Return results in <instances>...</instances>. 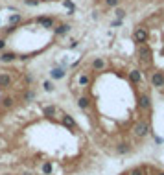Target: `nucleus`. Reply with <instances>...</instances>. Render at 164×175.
<instances>
[{
  "label": "nucleus",
  "mask_w": 164,
  "mask_h": 175,
  "mask_svg": "<svg viewBox=\"0 0 164 175\" xmlns=\"http://www.w3.org/2000/svg\"><path fill=\"white\" fill-rule=\"evenodd\" d=\"M133 137L135 138H146L148 135H150V124L144 122V120H140V122L135 124V127H133Z\"/></svg>",
  "instance_id": "1"
},
{
  "label": "nucleus",
  "mask_w": 164,
  "mask_h": 175,
  "mask_svg": "<svg viewBox=\"0 0 164 175\" xmlns=\"http://www.w3.org/2000/svg\"><path fill=\"white\" fill-rule=\"evenodd\" d=\"M150 81L153 87H157V89H162L164 87V72H153L151 74V78H150Z\"/></svg>",
  "instance_id": "2"
},
{
  "label": "nucleus",
  "mask_w": 164,
  "mask_h": 175,
  "mask_svg": "<svg viewBox=\"0 0 164 175\" xmlns=\"http://www.w3.org/2000/svg\"><path fill=\"white\" fill-rule=\"evenodd\" d=\"M148 37H150V33H148L144 28H137L135 33H133V39H135V43H138V44H144L148 41Z\"/></svg>",
  "instance_id": "3"
},
{
  "label": "nucleus",
  "mask_w": 164,
  "mask_h": 175,
  "mask_svg": "<svg viewBox=\"0 0 164 175\" xmlns=\"http://www.w3.org/2000/svg\"><path fill=\"white\" fill-rule=\"evenodd\" d=\"M138 56H140V61L144 65H150L151 63V50H150V46H140Z\"/></svg>",
  "instance_id": "4"
},
{
  "label": "nucleus",
  "mask_w": 164,
  "mask_h": 175,
  "mask_svg": "<svg viewBox=\"0 0 164 175\" xmlns=\"http://www.w3.org/2000/svg\"><path fill=\"white\" fill-rule=\"evenodd\" d=\"M13 85V76L8 72H2L0 74V89H9Z\"/></svg>",
  "instance_id": "5"
},
{
  "label": "nucleus",
  "mask_w": 164,
  "mask_h": 175,
  "mask_svg": "<svg viewBox=\"0 0 164 175\" xmlns=\"http://www.w3.org/2000/svg\"><path fill=\"white\" fill-rule=\"evenodd\" d=\"M138 107H140L142 111H150L151 109V98L148 96V94H140V98H138Z\"/></svg>",
  "instance_id": "6"
},
{
  "label": "nucleus",
  "mask_w": 164,
  "mask_h": 175,
  "mask_svg": "<svg viewBox=\"0 0 164 175\" xmlns=\"http://www.w3.org/2000/svg\"><path fill=\"white\" fill-rule=\"evenodd\" d=\"M61 126L67 127V129H74L76 127V120H74L70 114H63L61 116Z\"/></svg>",
  "instance_id": "7"
},
{
  "label": "nucleus",
  "mask_w": 164,
  "mask_h": 175,
  "mask_svg": "<svg viewBox=\"0 0 164 175\" xmlns=\"http://www.w3.org/2000/svg\"><path fill=\"white\" fill-rule=\"evenodd\" d=\"M91 68L94 70V72H100V70H103V68H105V59H102V57H96V59L92 61Z\"/></svg>",
  "instance_id": "8"
},
{
  "label": "nucleus",
  "mask_w": 164,
  "mask_h": 175,
  "mask_svg": "<svg viewBox=\"0 0 164 175\" xmlns=\"http://www.w3.org/2000/svg\"><path fill=\"white\" fill-rule=\"evenodd\" d=\"M43 113H44V116H46V118H56L57 107H56V105H46V107L43 109Z\"/></svg>",
  "instance_id": "9"
},
{
  "label": "nucleus",
  "mask_w": 164,
  "mask_h": 175,
  "mask_svg": "<svg viewBox=\"0 0 164 175\" xmlns=\"http://www.w3.org/2000/svg\"><path fill=\"white\" fill-rule=\"evenodd\" d=\"M116 151L120 153V155L129 153V151H131V144H129V142H120V144L116 146Z\"/></svg>",
  "instance_id": "10"
},
{
  "label": "nucleus",
  "mask_w": 164,
  "mask_h": 175,
  "mask_svg": "<svg viewBox=\"0 0 164 175\" xmlns=\"http://www.w3.org/2000/svg\"><path fill=\"white\" fill-rule=\"evenodd\" d=\"M37 21H39V24H41L43 28H52L54 26V19L52 17H39Z\"/></svg>",
  "instance_id": "11"
},
{
  "label": "nucleus",
  "mask_w": 164,
  "mask_h": 175,
  "mask_svg": "<svg viewBox=\"0 0 164 175\" xmlns=\"http://www.w3.org/2000/svg\"><path fill=\"white\" fill-rule=\"evenodd\" d=\"M78 107L79 109H83V111H87V109H91V100L85 98V96H81L78 100Z\"/></svg>",
  "instance_id": "12"
},
{
  "label": "nucleus",
  "mask_w": 164,
  "mask_h": 175,
  "mask_svg": "<svg viewBox=\"0 0 164 175\" xmlns=\"http://www.w3.org/2000/svg\"><path fill=\"white\" fill-rule=\"evenodd\" d=\"M15 105V98L13 96H4L2 98V109H11Z\"/></svg>",
  "instance_id": "13"
},
{
  "label": "nucleus",
  "mask_w": 164,
  "mask_h": 175,
  "mask_svg": "<svg viewBox=\"0 0 164 175\" xmlns=\"http://www.w3.org/2000/svg\"><path fill=\"white\" fill-rule=\"evenodd\" d=\"M129 78H131L133 83H140V81H142V72H140V70H131Z\"/></svg>",
  "instance_id": "14"
},
{
  "label": "nucleus",
  "mask_w": 164,
  "mask_h": 175,
  "mask_svg": "<svg viewBox=\"0 0 164 175\" xmlns=\"http://www.w3.org/2000/svg\"><path fill=\"white\" fill-rule=\"evenodd\" d=\"M17 57L13 52H2L0 54V61H4V63H9V61H13V59Z\"/></svg>",
  "instance_id": "15"
},
{
  "label": "nucleus",
  "mask_w": 164,
  "mask_h": 175,
  "mask_svg": "<svg viewBox=\"0 0 164 175\" xmlns=\"http://www.w3.org/2000/svg\"><path fill=\"white\" fill-rule=\"evenodd\" d=\"M50 74H52L54 79H61V78H65V74H67V72H65V68H59L57 67V68H54Z\"/></svg>",
  "instance_id": "16"
},
{
  "label": "nucleus",
  "mask_w": 164,
  "mask_h": 175,
  "mask_svg": "<svg viewBox=\"0 0 164 175\" xmlns=\"http://www.w3.org/2000/svg\"><path fill=\"white\" fill-rule=\"evenodd\" d=\"M89 83H91V78H89L87 74H81V76L78 78V85H79V87H87Z\"/></svg>",
  "instance_id": "17"
},
{
  "label": "nucleus",
  "mask_w": 164,
  "mask_h": 175,
  "mask_svg": "<svg viewBox=\"0 0 164 175\" xmlns=\"http://www.w3.org/2000/svg\"><path fill=\"white\" fill-rule=\"evenodd\" d=\"M68 30H70V26H68V24H61V26L56 28V33H57V35H65Z\"/></svg>",
  "instance_id": "18"
},
{
  "label": "nucleus",
  "mask_w": 164,
  "mask_h": 175,
  "mask_svg": "<svg viewBox=\"0 0 164 175\" xmlns=\"http://www.w3.org/2000/svg\"><path fill=\"white\" fill-rule=\"evenodd\" d=\"M41 170H43V173H44V175H50V173H52V170H54V166H52V162H44Z\"/></svg>",
  "instance_id": "19"
},
{
  "label": "nucleus",
  "mask_w": 164,
  "mask_h": 175,
  "mask_svg": "<svg viewBox=\"0 0 164 175\" xmlns=\"http://www.w3.org/2000/svg\"><path fill=\"white\" fill-rule=\"evenodd\" d=\"M129 175H146V170L144 168H133L131 172H129Z\"/></svg>",
  "instance_id": "20"
},
{
  "label": "nucleus",
  "mask_w": 164,
  "mask_h": 175,
  "mask_svg": "<svg viewBox=\"0 0 164 175\" xmlns=\"http://www.w3.org/2000/svg\"><path fill=\"white\" fill-rule=\"evenodd\" d=\"M43 89H44L46 92H52V91H54V83H52V81H43Z\"/></svg>",
  "instance_id": "21"
},
{
  "label": "nucleus",
  "mask_w": 164,
  "mask_h": 175,
  "mask_svg": "<svg viewBox=\"0 0 164 175\" xmlns=\"http://www.w3.org/2000/svg\"><path fill=\"white\" fill-rule=\"evenodd\" d=\"M33 98H35V92L33 91H26L24 92V100H26V102H30V100H33Z\"/></svg>",
  "instance_id": "22"
},
{
  "label": "nucleus",
  "mask_w": 164,
  "mask_h": 175,
  "mask_svg": "<svg viewBox=\"0 0 164 175\" xmlns=\"http://www.w3.org/2000/svg\"><path fill=\"white\" fill-rule=\"evenodd\" d=\"M118 4H120V0H105V6L109 8H116Z\"/></svg>",
  "instance_id": "23"
},
{
  "label": "nucleus",
  "mask_w": 164,
  "mask_h": 175,
  "mask_svg": "<svg viewBox=\"0 0 164 175\" xmlns=\"http://www.w3.org/2000/svg\"><path fill=\"white\" fill-rule=\"evenodd\" d=\"M19 21H21V15H11V19H9V22H11V24H15V22H19Z\"/></svg>",
  "instance_id": "24"
},
{
  "label": "nucleus",
  "mask_w": 164,
  "mask_h": 175,
  "mask_svg": "<svg viewBox=\"0 0 164 175\" xmlns=\"http://www.w3.org/2000/svg\"><path fill=\"white\" fill-rule=\"evenodd\" d=\"M114 13H116V17L120 19V21H122L124 17H126V11H124V9H116V11H114Z\"/></svg>",
  "instance_id": "25"
},
{
  "label": "nucleus",
  "mask_w": 164,
  "mask_h": 175,
  "mask_svg": "<svg viewBox=\"0 0 164 175\" xmlns=\"http://www.w3.org/2000/svg\"><path fill=\"white\" fill-rule=\"evenodd\" d=\"M65 6H67L68 9H70V11H74V4L70 2V0H65Z\"/></svg>",
  "instance_id": "26"
},
{
  "label": "nucleus",
  "mask_w": 164,
  "mask_h": 175,
  "mask_svg": "<svg viewBox=\"0 0 164 175\" xmlns=\"http://www.w3.org/2000/svg\"><path fill=\"white\" fill-rule=\"evenodd\" d=\"M4 48H6V41H4V39H0V52H4Z\"/></svg>",
  "instance_id": "27"
},
{
  "label": "nucleus",
  "mask_w": 164,
  "mask_h": 175,
  "mask_svg": "<svg viewBox=\"0 0 164 175\" xmlns=\"http://www.w3.org/2000/svg\"><path fill=\"white\" fill-rule=\"evenodd\" d=\"M26 4H28V6H35L37 0H26Z\"/></svg>",
  "instance_id": "28"
},
{
  "label": "nucleus",
  "mask_w": 164,
  "mask_h": 175,
  "mask_svg": "<svg viewBox=\"0 0 164 175\" xmlns=\"http://www.w3.org/2000/svg\"><path fill=\"white\" fill-rule=\"evenodd\" d=\"M24 81H26V83H32L33 78H32V76H26V78H24Z\"/></svg>",
  "instance_id": "29"
},
{
  "label": "nucleus",
  "mask_w": 164,
  "mask_h": 175,
  "mask_svg": "<svg viewBox=\"0 0 164 175\" xmlns=\"http://www.w3.org/2000/svg\"><path fill=\"white\" fill-rule=\"evenodd\" d=\"M161 92H162V96H164V87H162V89H161Z\"/></svg>",
  "instance_id": "30"
},
{
  "label": "nucleus",
  "mask_w": 164,
  "mask_h": 175,
  "mask_svg": "<svg viewBox=\"0 0 164 175\" xmlns=\"http://www.w3.org/2000/svg\"><path fill=\"white\" fill-rule=\"evenodd\" d=\"M159 175H164V173H159Z\"/></svg>",
  "instance_id": "31"
}]
</instances>
